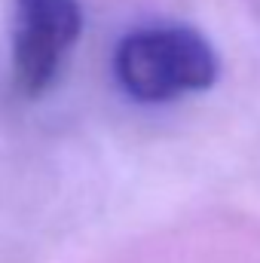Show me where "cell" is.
Returning <instances> with one entry per match:
<instances>
[{"mask_svg": "<svg viewBox=\"0 0 260 263\" xmlns=\"http://www.w3.org/2000/svg\"><path fill=\"white\" fill-rule=\"evenodd\" d=\"M114 70L135 101L162 104L211 89L217 80V55L193 28L159 25L132 31L117 46Z\"/></svg>", "mask_w": 260, "mask_h": 263, "instance_id": "cell-1", "label": "cell"}, {"mask_svg": "<svg viewBox=\"0 0 260 263\" xmlns=\"http://www.w3.org/2000/svg\"><path fill=\"white\" fill-rule=\"evenodd\" d=\"M83 28L77 0H15L12 65L25 95H40L55 80Z\"/></svg>", "mask_w": 260, "mask_h": 263, "instance_id": "cell-2", "label": "cell"}]
</instances>
